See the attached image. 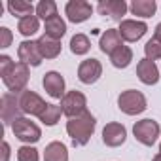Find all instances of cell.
Returning <instances> with one entry per match:
<instances>
[{
    "label": "cell",
    "instance_id": "20",
    "mask_svg": "<svg viewBox=\"0 0 161 161\" xmlns=\"http://www.w3.org/2000/svg\"><path fill=\"white\" fill-rule=\"evenodd\" d=\"M131 14L133 15H138V17H152L157 10V4L155 0H133L131 6H129Z\"/></svg>",
    "mask_w": 161,
    "mask_h": 161
},
{
    "label": "cell",
    "instance_id": "16",
    "mask_svg": "<svg viewBox=\"0 0 161 161\" xmlns=\"http://www.w3.org/2000/svg\"><path fill=\"white\" fill-rule=\"evenodd\" d=\"M136 76L142 84L146 86H153L159 82V70H157V64L150 59H142L138 61L136 64Z\"/></svg>",
    "mask_w": 161,
    "mask_h": 161
},
{
    "label": "cell",
    "instance_id": "34",
    "mask_svg": "<svg viewBox=\"0 0 161 161\" xmlns=\"http://www.w3.org/2000/svg\"><path fill=\"white\" fill-rule=\"evenodd\" d=\"M153 161H161V152H159V153H157V155L153 157Z\"/></svg>",
    "mask_w": 161,
    "mask_h": 161
},
{
    "label": "cell",
    "instance_id": "11",
    "mask_svg": "<svg viewBox=\"0 0 161 161\" xmlns=\"http://www.w3.org/2000/svg\"><path fill=\"white\" fill-rule=\"evenodd\" d=\"M101 74H103V64L97 59H93V57L82 61L80 66H78V78H80V82L86 84V86L95 84L97 80L101 78Z\"/></svg>",
    "mask_w": 161,
    "mask_h": 161
},
{
    "label": "cell",
    "instance_id": "32",
    "mask_svg": "<svg viewBox=\"0 0 161 161\" xmlns=\"http://www.w3.org/2000/svg\"><path fill=\"white\" fill-rule=\"evenodd\" d=\"M10 159V144L4 140L2 142V161H8Z\"/></svg>",
    "mask_w": 161,
    "mask_h": 161
},
{
    "label": "cell",
    "instance_id": "22",
    "mask_svg": "<svg viewBox=\"0 0 161 161\" xmlns=\"http://www.w3.org/2000/svg\"><path fill=\"white\" fill-rule=\"evenodd\" d=\"M110 61H112V64H114L116 68H125V66H129L131 61H133V49H131L129 46H121V47H118V49L110 55Z\"/></svg>",
    "mask_w": 161,
    "mask_h": 161
},
{
    "label": "cell",
    "instance_id": "14",
    "mask_svg": "<svg viewBox=\"0 0 161 161\" xmlns=\"http://www.w3.org/2000/svg\"><path fill=\"white\" fill-rule=\"evenodd\" d=\"M125 138H127V131H125V127L121 123L112 121V123L104 125V129H103V142L106 146L118 148V146H121L125 142Z\"/></svg>",
    "mask_w": 161,
    "mask_h": 161
},
{
    "label": "cell",
    "instance_id": "7",
    "mask_svg": "<svg viewBox=\"0 0 161 161\" xmlns=\"http://www.w3.org/2000/svg\"><path fill=\"white\" fill-rule=\"evenodd\" d=\"M159 131H161V127H159V123L153 121V119H140V121H136L135 127H133L135 138H136L140 144H144V146H153L155 140H157V136H159Z\"/></svg>",
    "mask_w": 161,
    "mask_h": 161
},
{
    "label": "cell",
    "instance_id": "21",
    "mask_svg": "<svg viewBox=\"0 0 161 161\" xmlns=\"http://www.w3.org/2000/svg\"><path fill=\"white\" fill-rule=\"evenodd\" d=\"M46 36L53 38V40H61L66 32V23L61 19V15H55L51 17L49 21H46Z\"/></svg>",
    "mask_w": 161,
    "mask_h": 161
},
{
    "label": "cell",
    "instance_id": "23",
    "mask_svg": "<svg viewBox=\"0 0 161 161\" xmlns=\"http://www.w3.org/2000/svg\"><path fill=\"white\" fill-rule=\"evenodd\" d=\"M8 10H10L12 15H15L19 19H25V17L32 15L34 6L31 2H25V0H10V2H8Z\"/></svg>",
    "mask_w": 161,
    "mask_h": 161
},
{
    "label": "cell",
    "instance_id": "2",
    "mask_svg": "<svg viewBox=\"0 0 161 161\" xmlns=\"http://www.w3.org/2000/svg\"><path fill=\"white\" fill-rule=\"evenodd\" d=\"M118 106L123 114L127 116H136V114H142L148 104H146V97L140 93V91H135V89H127L123 91L119 97H118Z\"/></svg>",
    "mask_w": 161,
    "mask_h": 161
},
{
    "label": "cell",
    "instance_id": "26",
    "mask_svg": "<svg viewBox=\"0 0 161 161\" xmlns=\"http://www.w3.org/2000/svg\"><path fill=\"white\" fill-rule=\"evenodd\" d=\"M36 15H38V19H44V23L49 21L51 17L57 15V4L53 0H42L36 6Z\"/></svg>",
    "mask_w": 161,
    "mask_h": 161
},
{
    "label": "cell",
    "instance_id": "12",
    "mask_svg": "<svg viewBox=\"0 0 161 161\" xmlns=\"http://www.w3.org/2000/svg\"><path fill=\"white\" fill-rule=\"evenodd\" d=\"M119 36L125 40V42H136L140 40L146 31H148V25L144 21H136V19H123L119 23Z\"/></svg>",
    "mask_w": 161,
    "mask_h": 161
},
{
    "label": "cell",
    "instance_id": "6",
    "mask_svg": "<svg viewBox=\"0 0 161 161\" xmlns=\"http://www.w3.org/2000/svg\"><path fill=\"white\" fill-rule=\"evenodd\" d=\"M23 110H21V104H19V93H4L2 99H0V116H2V121L4 125H12L17 118H23L21 116Z\"/></svg>",
    "mask_w": 161,
    "mask_h": 161
},
{
    "label": "cell",
    "instance_id": "13",
    "mask_svg": "<svg viewBox=\"0 0 161 161\" xmlns=\"http://www.w3.org/2000/svg\"><path fill=\"white\" fill-rule=\"evenodd\" d=\"M42 86H44L46 93H47L49 97H53V99H63V97L66 95V93H64V78H63L59 72H55V70L44 74Z\"/></svg>",
    "mask_w": 161,
    "mask_h": 161
},
{
    "label": "cell",
    "instance_id": "10",
    "mask_svg": "<svg viewBox=\"0 0 161 161\" xmlns=\"http://www.w3.org/2000/svg\"><path fill=\"white\" fill-rule=\"evenodd\" d=\"M64 14L68 17V21L72 23H84L91 17L93 14V6L86 0H70L64 8Z\"/></svg>",
    "mask_w": 161,
    "mask_h": 161
},
{
    "label": "cell",
    "instance_id": "31",
    "mask_svg": "<svg viewBox=\"0 0 161 161\" xmlns=\"http://www.w3.org/2000/svg\"><path fill=\"white\" fill-rule=\"evenodd\" d=\"M12 44V31L8 27H0V47L6 49Z\"/></svg>",
    "mask_w": 161,
    "mask_h": 161
},
{
    "label": "cell",
    "instance_id": "33",
    "mask_svg": "<svg viewBox=\"0 0 161 161\" xmlns=\"http://www.w3.org/2000/svg\"><path fill=\"white\" fill-rule=\"evenodd\" d=\"M153 38H155V40H159V42H161V23H159V25H157V27H155V32H153Z\"/></svg>",
    "mask_w": 161,
    "mask_h": 161
},
{
    "label": "cell",
    "instance_id": "17",
    "mask_svg": "<svg viewBox=\"0 0 161 161\" xmlns=\"http://www.w3.org/2000/svg\"><path fill=\"white\" fill-rule=\"evenodd\" d=\"M121 36H119V31L118 29H108V31H104L103 32V36H101V42H99V46H101V51L103 53H108V55H112L118 47H121L123 44H121Z\"/></svg>",
    "mask_w": 161,
    "mask_h": 161
},
{
    "label": "cell",
    "instance_id": "35",
    "mask_svg": "<svg viewBox=\"0 0 161 161\" xmlns=\"http://www.w3.org/2000/svg\"><path fill=\"white\" fill-rule=\"evenodd\" d=\"M159 152H161V144H159Z\"/></svg>",
    "mask_w": 161,
    "mask_h": 161
},
{
    "label": "cell",
    "instance_id": "15",
    "mask_svg": "<svg viewBox=\"0 0 161 161\" xmlns=\"http://www.w3.org/2000/svg\"><path fill=\"white\" fill-rule=\"evenodd\" d=\"M127 8L129 6L125 4V0H101L99 6H97L101 15H108L112 21H119V23L123 21L121 17L125 15Z\"/></svg>",
    "mask_w": 161,
    "mask_h": 161
},
{
    "label": "cell",
    "instance_id": "25",
    "mask_svg": "<svg viewBox=\"0 0 161 161\" xmlns=\"http://www.w3.org/2000/svg\"><path fill=\"white\" fill-rule=\"evenodd\" d=\"M91 49V42L86 34H74L70 38V51L74 55H86Z\"/></svg>",
    "mask_w": 161,
    "mask_h": 161
},
{
    "label": "cell",
    "instance_id": "24",
    "mask_svg": "<svg viewBox=\"0 0 161 161\" xmlns=\"http://www.w3.org/2000/svg\"><path fill=\"white\" fill-rule=\"evenodd\" d=\"M17 31L23 34V36H32L40 31V19L38 15H29L25 19H19V25H17Z\"/></svg>",
    "mask_w": 161,
    "mask_h": 161
},
{
    "label": "cell",
    "instance_id": "4",
    "mask_svg": "<svg viewBox=\"0 0 161 161\" xmlns=\"http://www.w3.org/2000/svg\"><path fill=\"white\" fill-rule=\"evenodd\" d=\"M12 131H14L15 138H19V140L25 142V144H34V142H38L40 136H42L40 127H38L34 121H31L29 118H17V119L12 123Z\"/></svg>",
    "mask_w": 161,
    "mask_h": 161
},
{
    "label": "cell",
    "instance_id": "18",
    "mask_svg": "<svg viewBox=\"0 0 161 161\" xmlns=\"http://www.w3.org/2000/svg\"><path fill=\"white\" fill-rule=\"evenodd\" d=\"M38 46H40V53L44 59H55L61 53V40H53L46 34L38 38Z\"/></svg>",
    "mask_w": 161,
    "mask_h": 161
},
{
    "label": "cell",
    "instance_id": "27",
    "mask_svg": "<svg viewBox=\"0 0 161 161\" xmlns=\"http://www.w3.org/2000/svg\"><path fill=\"white\" fill-rule=\"evenodd\" d=\"M61 114H63L61 106H57V104H47V106H46V110H44V112H42V116H40V121H42L44 125L51 127V125H55V123L59 121Z\"/></svg>",
    "mask_w": 161,
    "mask_h": 161
},
{
    "label": "cell",
    "instance_id": "1",
    "mask_svg": "<svg viewBox=\"0 0 161 161\" xmlns=\"http://www.w3.org/2000/svg\"><path fill=\"white\" fill-rule=\"evenodd\" d=\"M97 127V119L91 112H84L82 116L72 118L66 123V133L72 138L74 146H86L91 138V135L95 133Z\"/></svg>",
    "mask_w": 161,
    "mask_h": 161
},
{
    "label": "cell",
    "instance_id": "5",
    "mask_svg": "<svg viewBox=\"0 0 161 161\" xmlns=\"http://www.w3.org/2000/svg\"><path fill=\"white\" fill-rule=\"evenodd\" d=\"M2 80H4V86L12 93H23L29 84V66L25 63H15L14 68Z\"/></svg>",
    "mask_w": 161,
    "mask_h": 161
},
{
    "label": "cell",
    "instance_id": "9",
    "mask_svg": "<svg viewBox=\"0 0 161 161\" xmlns=\"http://www.w3.org/2000/svg\"><path fill=\"white\" fill-rule=\"evenodd\" d=\"M17 57H19V63H25L27 66H38L42 63V53H40V46H38V40H25L19 44L17 47Z\"/></svg>",
    "mask_w": 161,
    "mask_h": 161
},
{
    "label": "cell",
    "instance_id": "19",
    "mask_svg": "<svg viewBox=\"0 0 161 161\" xmlns=\"http://www.w3.org/2000/svg\"><path fill=\"white\" fill-rule=\"evenodd\" d=\"M44 161H68V150L63 142H49L44 150Z\"/></svg>",
    "mask_w": 161,
    "mask_h": 161
},
{
    "label": "cell",
    "instance_id": "3",
    "mask_svg": "<svg viewBox=\"0 0 161 161\" xmlns=\"http://www.w3.org/2000/svg\"><path fill=\"white\" fill-rule=\"evenodd\" d=\"M87 101H86V95L84 93H80V91H68L63 99H61V110L63 114L72 119V118H78V116H82L84 112H87Z\"/></svg>",
    "mask_w": 161,
    "mask_h": 161
},
{
    "label": "cell",
    "instance_id": "8",
    "mask_svg": "<svg viewBox=\"0 0 161 161\" xmlns=\"http://www.w3.org/2000/svg\"><path fill=\"white\" fill-rule=\"evenodd\" d=\"M19 104H21L23 114H27V116H38V118L42 116V112L47 106V103L38 93L29 91V89H25L23 93H19Z\"/></svg>",
    "mask_w": 161,
    "mask_h": 161
},
{
    "label": "cell",
    "instance_id": "30",
    "mask_svg": "<svg viewBox=\"0 0 161 161\" xmlns=\"http://www.w3.org/2000/svg\"><path fill=\"white\" fill-rule=\"evenodd\" d=\"M14 61H12V57H8V55H0V76H6L12 68H14Z\"/></svg>",
    "mask_w": 161,
    "mask_h": 161
},
{
    "label": "cell",
    "instance_id": "29",
    "mask_svg": "<svg viewBox=\"0 0 161 161\" xmlns=\"http://www.w3.org/2000/svg\"><path fill=\"white\" fill-rule=\"evenodd\" d=\"M17 161H38V150L32 146H21L17 150Z\"/></svg>",
    "mask_w": 161,
    "mask_h": 161
},
{
    "label": "cell",
    "instance_id": "28",
    "mask_svg": "<svg viewBox=\"0 0 161 161\" xmlns=\"http://www.w3.org/2000/svg\"><path fill=\"white\" fill-rule=\"evenodd\" d=\"M144 53H146V59H150V61L161 59V42L155 40V38L148 40L146 46H144Z\"/></svg>",
    "mask_w": 161,
    "mask_h": 161
}]
</instances>
